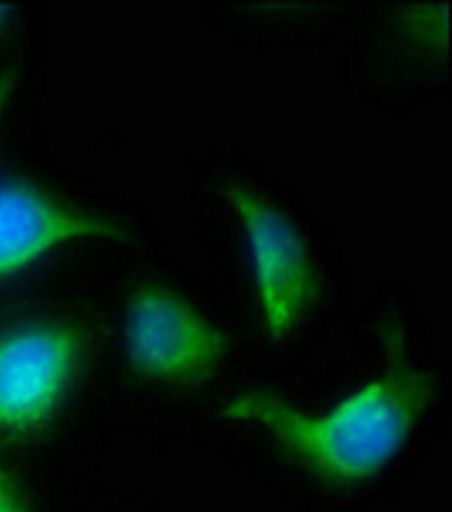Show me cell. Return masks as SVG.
I'll list each match as a JSON object with an SVG mask.
<instances>
[{
	"instance_id": "obj_8",
	"label": "cell",
	"mask_w": 452,
	"mask_h": 512,
	"mask_svg": "<svg viewBox=\"0 0 452 512\" xmlns=\"http://www.w3.org/2000/svg\"><path fill=\"white\" fill-rule=\"evenodd\" d=\"M12 10H14V8H12L11 4L0 3V35L3 34L8 23H10Z\"/></svg>"
},
{
	"instance_id": "obj_2",
	"label": "cell",
	"mask_w": 452,
	"mask_h": 512,
	"mask_svg": "<svg viewBox=\"0 0 452 512\" xmlns=\"http://www.w3.org/2000/svg\"><path fill=\"white\" fill-rule=\"evenodd\" d=\"M126 345L141 372L183 383L210 379L227 351L213 325L161 288H145L130 302Z\"/></svg>"
},
{
	"instance_id": "obj_3",
	"label": "cell",
	"mask_w": 452,
	"mask_h": 512,
	"mask_svg": "<svg viewBox=\"0 0 452 512\" xmlns=\"http://www.w3.org/2000/svg\"><path fill=\"white\" fill-rule=\"evenodd\" d=\"M80 348L79 333L67 327L27 328L0 339V429H32L51 416Z\"/></svg>"
},
{
	"instance_id": "obj_5",
	"label": "cell",
	"mask_w": 452,
	"mask_h": 512,
	"mask_svg": "<svg viewBox=\"0 0 452 512\" xmlns=\"http://www.w3.org/2000/svg\"><path fill=\"white\" fill-rule=\"evenodd\" d=\"M250 222L260 295L268 327L276 336L291 331L311 299L307 260L295 239L271 218Z\"/></svg>"
},
{
	"instance_id": "obj_7",
	"label": "cell",
	"mask_w": 452,
	"mask_h": 512,
	"mask_svg": "<svg viewBox=\"0 0 452 512\" xmlns=\"http://www.w3.org/2000/svg\"><path fill=\"white\" fill-rule=\"evenodd\" d=\"M15 87V72H3L2 75H0V115H2L3 109L6 108L8 101H10V97L12 93H14Z\"/></svg>"
},
{
	"instance_id": "obj_4",
	"label": "cell",
	"mask_w": 452,
	"mask_h": 512,
	"mask_svg": "<svg viewBox=\"0 0 452 512\" xmlns=\"http://www.w3.org/2000/svg\"><path fill=\"white\" fill-rule=\"evenodd\" d=\"M114 223L76 213L22 180L0 182V276L77 238H120Z\"/></svg>"
},
{
	"instance_id": "obj_6",
	"label": "cell",
	"mask_w": 452,
	"mask_h": 512,
	"mask_svg": "<svg viewBox=\"0 0 452 512\" xmlns=\"http://www.w3.org/2000/svg\"><path fill=\"white\" fill-rule=\"evenodd\" d=\"M0 512H27L0 465Z\"/></svg>"
},
{
	"instance_id": "obj_1",
	"label": "cell",
	"mask_w": 452,
	"mask_h": 512,
	"mask_svg": "<svg viewBox=\"0 0 452 512\" xmlns=\"http://www.w3.org/2000/svg\"><path fill=\"white\" fill-rule=\"evenodd\" d=\"M431 397L425 375L401 363L327 416L309 418L271 394H250L225 409L232 420L262 426L319 473L360 481L394 457Z\"/></svg>"
}]
</instances>
